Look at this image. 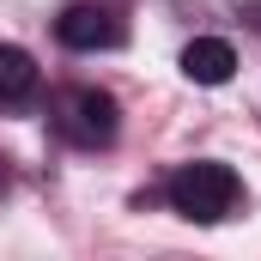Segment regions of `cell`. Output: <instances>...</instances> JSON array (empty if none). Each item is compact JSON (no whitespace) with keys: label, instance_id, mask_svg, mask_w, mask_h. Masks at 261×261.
<instances>
[{"label":"cell","instance_id":"6da1fadb","mask_svg":"<svg viewBox=\"0 0 261 261\" xmlns=\"http://www.w3.org/2000/svg\"><path fill=\"white\" fill-rule=\"evenodd\" d=\"M237 200H243V182H237L231 164L195 158V164H182V170L170 176V206H176L182 219H195V225H219V219H231Z\"/></svg>","mask_w":261,"mask_h":261},{"label":"cell","instance_id":"7a4b0ae2","mask_svg":"<svg viewBox=\"0 0 261 261\" xmlns=\"http://www.w3.org/2000/svg\"><path fill=\"white\" fill-rule=\"evenodd\" d=\"M55 128L73 140V146H110L116 128H122V110H116V97L110 91H97V85H73L61 103H55Z\"/></svg>","mask_w":261,"mask_h":261},{"label":"cell","instance_id":"3957f363","mask_svg":"<svg viewBox=\"0 0 261 261\" xmlns=\"http://www.w3.org/2000/svg\"><path fill=\"white\" fill-rule=\"evenodd\" d=\"M55 37H61L67 49H85L91 55V49H116L128 31H122V12L116 6H91L85 0V6H67L61 18H55Z\"/></svg>","mask_w":261,"mask_h":261},{"label":"cell","instance_id":"277c9868","mask_svg":"<svg viewBox=\"0 0 261 261\" xmlns=\"http://www.w3.org/2000/svg\"><path fill=\"white\" fill-rule=\"evenodd\" d=\"M182 73H189L195 85H225V79L237 73V49H231L225 37H195V43L182 49Z\"/></svg>","mask_w":261,"mask_h":261},{"label":"cell","instance_id":"5b68a950","mask_svg":"<svg viewBox=\"0 0 261 261\" xmlns=\"http://www.w3.org/2000/svg\"><path fill=\"white\" fill-rule=\"evenodd\" d=\"M37 61L18 49V43H0V110H24L37 97Z\"/></svg>","mask_w":261,"mask_h":261}]
</instances>
